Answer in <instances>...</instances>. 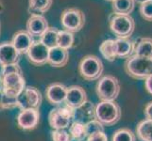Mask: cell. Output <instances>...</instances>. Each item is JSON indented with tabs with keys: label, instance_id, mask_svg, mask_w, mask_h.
Here are the masks:
<instances>
[{
	"label": "cell",
	"instance_id": "cell-40",
	"mask_svg": "<svg viewBox=\"0 0 152 141\" xmlns=\"http://www.w3.org/2000/svg\"><path fill=\"white\" fill-rule=\"evenodd\" d=\"M107 1H112V2H113V0H107Z\"/></svg>",
	"mask_w": 152,
	"mask_h": 141
},
{
	"label": "cell",
	"instance_id": "cell-25",
	"mask_svg": "<svg viewBox=\"0 0 152 141\" xmlns=\"http://www.w3.org/2000/svg\"><path fill=\"white\" fill-rule=\"evenodd\" d=\"M114 41L115 40L109 39L102 41L99 46V52L101 53L102 56L110 62H113L117 59L114 51Z\"/></svg>",
	"mask_w": 152,
	"mask_h": 141
},
{
	"label": "cell",
	"instance_id": "cell-1",
	"mask_svg": "<svg viewBox=\"0 0 152 141\" xmlns=\"http://www.w3.org/2000/svg\"><path fill=\"white\" fill-rule=\"evenodd\" d=\"M126 74L138 80H145L152 74V59L133 55L126 59L124 64Z\"/></svg>",
	"mask_w": 152,
	"mask_h": 141
},
{
	"label": "cell",
	"instance_id": "cell-21",
	"mask_svg": "<svg viewBox=\"0 0 152 141\" xmlns=\"http://www.w3.org/2000/svg\"><path fill=\"white\" fill-rule=\"evenodd\" d=\"M53 0H28V12L30 15H43L51 8Z\"/></svg>",
	"mask_w": 152,
	"mask_h": 141
},
{
	"label": "cell",
	"instance_id": "cell-11",
	"mask_svg": "<svg viewBox=\"0 0 152 141\" xmlns=\"http://www.w3.org/2000/svg\"><path fill=\"white\" fill-rule=\"evenodd\" d=\"M28 59L34 66H43L48 63L49 48L45 46L42 41L35 40V43L30 47L28 53L26 54Z\"/></svg>",
	"mask_w": 152,
	"mask_h": 141
},
{
	"label": "cell",
	"instance_id": "cell-28",
	"mask_svg": "<svg viewBox=\"0 0 152 141\" xmlns=\"http://www.w3.org/2000/svg\"><path fill=\"white\" fill-rule=\"evenodd\" d=\"M112 141H136V134L128 128L118 129L113 134Z\"/></svg>",
	"mask_w": 152,
	"mask_h": 141
},
{
	"label": "cell",
	"instance_id": "cell-2",
	"mask_svg": "<svg viewBox=\"0 0 152 141\" xmlns=\"http://www.w3.org/2000/svg\"><path fill=\"white\" fill-rule=\"evenodd\" d=\"M122 111L115 101H101L96 106V119L104 126H113L121 119Z\"/></svg>",
	"mask_w": 152,
	"mask_h": 141
},
{
	"label": "cell",
	"instance_id": "cell-39",
	"mask_svg": "<svg viewBox=\"0 0 152 141\" xmlns=\"http://www.w3.org/2000/svg\"><path fill=\"white\" fill-rule=\"evenodd\" d=\"M145 1H146V0H135V2H138V3H143V2H145Z\"/></svg>",
	"mask_w": 152,
	"mask_h": 141
},
{
	"label": "cell",
	"instance_id": "cell-20",
	"mask_svg": "<svg viewBox=\"0 0 152 141\" xmlns=\"http://www.w3.org/2000/svg\"><path fill=\"white\" fill-rule=\"evenodd\" d=\"M134 43V55L152 59V38H140Z\"/></svg>",
	"mask_w": 152,
	"mask_h": 141
},
{
	"label": "cell",
	"instance_id": "cell-18",
	"mask_svg": "<svg viewBox=\"0 0 152 141\" xmlns=\"http://www.w3.org/2000/svg\"><path fill=\"white\" fill-rule=\"evenodd\" d=\"M68 59H69V52H68V50L62 49L59 46L49 49L48 64L51 65L52 67H64L67 64Z\"/></svg>",
	"mask_w": 152,
	"mask_h": 141
},
{
	"label": "cell",
	"instance_id": "cell-30",
	"mask_svg": "<svg viewBox=\"0 0 152 141\" xmlns=\"http://www.w3.org/2000/svg\"><path fill=\"white\" fill-rule=\"evenodd\" d=\"M85 126H86V132H87L88 135L93 134L97 132L104 131V125L96 119H91V121L85 122Z\"/></svg>",
	"mask_w": 152,
	"mask_h": 141
},
{
	"label": "cell",
	"instance_id": "cell-29",
	"mask_svg": "<svg viewBox=\"0 0 152 141\" xmlns=\"http://www.w3.org/2000/svg\"><path fill=\"white\" fill-rule=\"evenodd\" d=\"M139 12L143 19L148 22H152V0H146V1L141 3Z\"/></svg>",
	"mask_w": 152,
	"mask_h": 141
},
{
	"label": "cell",
	"instance_id": "cell-9",
	"mask_svg": "<svg viewBox=\"0 0 152 141\" xmlns=\"http://www.w3.org/2000/svg\"><path fill=\"white\" fill-rule=\"evenodd\" d=\"M42 101H43V97H42V94L38 88L35 87L27 86L24 91L17 98L18 108L20 110L28 108L39 109Z\"/></svg>",
	"mask_w": 152,
	"mask_h": 141
},
{
	"label": "cell",
	"instance_id": "cell-27",
	"mask_svg": "<svg viewBox=\"0 0 152 141\" xmlns=\"http://www.w3.org/2000/svg\"><path fill=\"white\" fill-rule=\"evenodd\" d=\"M75 41L74 33L67 30H60L58 35V46L62 49L69 50L73 47Z\"/></svg>",
	"mask_w": 152,
	"mask_h": 141
},
{
	"label": "cell",
	"instance_id": "cell-17",
	"mask_svg": "<svg viewBox=\"0 0 152 141\" xmlns=\"http://www.w3.org/2000/svg\"><path fill=\"white\" fill-rule=\"evenodd\" d=\"M134 41L130 40L129 39L117 38L114 41V51L116 57L120 59H129L134 55Z\"/></svg>",
	"mask_w": 152,
	"mask_h": 141
},
{
	"label": "cell",
	"instance_id": "cell-34",
	"mask_svg": "<svg viewBox=\"0 0 152 141\" xmlns=\"http://www.w3.org/2000/svg\"><path fill=\"white\" fill-rule=\"evenodd\" d=\"M87 141H109V138L105 132H97L88 135Z\"/></svg>",
	"mask_w": 152,
	"mask_h": 141
},
{
	"label": "cell",
	"instance_id": "cell-36",
	"mask_svg": "<svg viewBox=\"0 0 152 141\" xmlns=\"http://www.w3.org/2000/svg\"><path fill=\"white\" fill-rule=\"evenodd\" d=\"M145 87L146 91L152 95V74L145 80Z\"/></svg>",
	"mask_w": 152,
	"mask_h": 141
},
{
	"label": "cell",
	"instance_id": "cell-32",
	"mask_svg": "<svg viewBox=\"0 0 152 141\" xmlns=\"http://www.w3.org/2000/svg\"><path fill=\"white\" fill-rule=\"evenodd\" d=\"M12 74H23L22 69L20 68L18 63H12L8 65L1 66V74L2 76Z\"/></svg>",
	"mask_w": 152,
	"mask_h": 141
},
{
	"label": "cell",
	"instance_id": "cell-22",
	"mask_svg": "<svg viewBox=\"0 0 152 141\" xmlns=\"http://www.w3.org/2000/svg\"><path fill=\"white\" fill-rule=\"evenodd\" d=\"M135 7V0H113L112 8L113 13L130 15Z\"/></svg>",
	"mask_w": 152,
	"mask_h": 141
},
{
	"label": "cell",
	"instance_id": "cell-7",
	"mask_svg": "<svg viewBox=\"0 0 152 141\" xmlns=\"http://www.w3.org/2000/svg\"><path fill=\"white\" fill-rule=\"evenodd\" d=\"M61 24L64 30L72 33L80 31L85 24V15L77 8L65 9L61 13Z\"/></svg>",
	"mask_w": 152,
	"mask_h": 141
},
{
	"label": "cell",
	"instance_id": "cell-12",
	"mask_svg": "<svg viewBox=\"0 0 152 141\" xmlns=\"http://www.w3.org/2000/svg\"><path fill=\"white\" fill-rule=\"evenodd\" d=\"M67 95V87L61 83L50 84L45 90L46 100L52 106H61L65 103Z\"/></svg>",
	"mask_w": 152,
	"mask_h": 141
},
{
	"label": "cell",
	"instance_id": "cell-10",
	"mask_svg": "<svg viewBox=\"0 0 152 141\" xmlns=\"http://www.w3.org/2000/svg\"><path fill=\"white\" fill-rule=\"evenodd\" d=\"M17 126L23 131H31L38 126L40 122L39 109L28 108L20 110L16 118Z\"/></svg>",
	"mask_w": 152,
	"mask_h": 141
},
{
	"label": "cell",
	"instance_id": "cell-37",
	"mask_svg": "<svg viewBox=\"0 0 152 141\" xmlns=\"http://www.w3.org/2000/svg\"><path fill=\"white\" fill-rule=\"evenodd\" d=\"M2 99H3V90H0V110H2Z\"/></svg>",
	"mask_w": 152,
	"mask_h": 141
},
{
	"label": "cell",
	"instance_id": "cell-26",
	"mask_svg": "<svg viewBox=\"0 0 152 141\" xmlns=\"http://www.w3.org/2000/svg\"><path fill=\"white\" fill-rule=\"evenodd\" d=\"M59 29L56 27H49L45 32L42 35L40 40L49 49L54 48L58 46V35H59Z\"/></svg>",
	"mask_w": 152,
	"mask_h": 141
},
{
	"label": "cell",
	"instance_id": "cell-14",
	"mask_svg": "<svg viewBox=\"0 0 152 141\" xmlns=\"http://www.w3.org/2000/svg\"><path fill=\"white\" fill-rule=\"evenodd\" d=\"M87 101V93L80 86H71L67 87L65 104L74 109L78 108Z\"/></svg>",
	"mask_w": 152,
	"mask_h": 141
},
{
	"label": "cell",
	"instance_id": "cell-4",
	"mask_svg": "<svg viewBox=\"0 0 152 141\" xmlns=\"http://www.w3.org/2000/svg\"><path fill=\"white\" fill-rule=\"evenodd\" d=\"M75 121V109L67 104L51 109L48 115V122L53 130H65Z\"/></svg>",
	"mask_w": 152,
	"mask_h": 141
},
{
	"label": "cell",
	"instance_id": "cell-31",
	"mask_svg": "<svg viewBox=\"0 0 152 141\" xmlns=\"http://www.w3.org/2000/svg\"><path fill=\"white\" fill-rule=\"evenodd\" d=\"M52 141H72V137L69 132L65 130H52L51 132Z\"/></svg>",
	"mask_w": 152,
	"mask_h": 141
},
{
	"label": "cell",
	"instance_id": "cell-16",
	"mask_svg": "<svg viewBox=\"0 0 152 141\" xmlns=\"http://www.w3.org/2000/svg\"><path fill=\"white\" fill-rule=\"evenodd\" d=\"M33 38L34 37H32L27 30H19L14 33L10 41L20 54H27L29 48L35 43Z\"/></svg>",
	"mask_w": 152,
	"mask_h": 141
},
{
	"label": "cell",
	"instance_id": "cell-38",
	"mask_svg": "<svg viewBox=\"0 0 152 141\" xmlns=\"http://www.w3.org/2000/svg\"><path fill=\"white\" fill-rule=\"evenodd\" d=\"M3 90V77L0 74V90Z\"/></svg>",
	"mask_w": 152,
	"mask_h": 141
},
{
	"label": "cell",
	"instance_id": "cell-6",
	"mask_svg": "<svg viewBox=\"0 0 152 141\" xmlns=\"http://www.w3.org/2000/svg\"><path fill=\"white\" fill-rule=\"evenodd\" d=\"M120 90L118 79L111 74L99 78L96 87L97 97L100 101H115L119 96Z\"/></svg>",
	"mask_w": 152,
	"mask_h": 141
},
{
	"label": "cell",
	"instance_id": "cell-3",
	"mask_svg": "<svg viewBox=\"0 0 152 141\" xmlns=\"http://www.w3.org/2000/svg\"><path fill=\"white\" fill-rule=\"evenodd\" d=\"M103 71L104 66L101 59L95 55L83 56L78 64L80 74L86 81L98 80L101 77Z\"/></svg>",
	"mask_w": 152,
	"mask_h": 141
},
{
	"label": "cell",
	"instance_id": "cell-15",
	"mask_svg": "<svg viewBox=\"0 0 152 141\" xmlns=\"http://www.w3.org/2000/svg\"><path fill=\"white\" fill-rule=\"evenodd\" d=\"M21 54L13 46L12 41L0 43V65L18 63Z\"/></svg>",
	"mask_w": 152,
	"mask_h": 141
},
{
	"label": "cell",
	"instance_id": "cell-13",
	"mask_svg": "<svg viewBox=\"0 0 152 141\" xmlns=\"http://www.w3.org/2000/svg\"><path fill=\"white\" fill-rule=\"evenodd\" d=\"M26 27L32 37L41 38L42 35L49 28V25L44 15H30L27 21Z\"/></svg>",
	"mask_w": 152,
	"mask_h": 141
},
{
	"label": "cell",
	"instance_id": "cell-8",
	"mask_svg": "<svg viewBox=\"0 0 152 141\" xmlns=\"http://www.w3.org/2000/svg\"><path fill=\"white\" fill-rule=\"evenodd\" d=\"M3 77V93L12 98L18 96L26 88V81L23 74H12Z\"/></svg>",
	"mask_w": 152,
	"mask_h": 141
},
{
	"label": "cell",
	"instance_id": "cell-19",
	"mask_svg": "<svg viewBox=\"0 0 152 141\" xmlns=\"http://www.w3.org/2000/svg\"><path fill=\"white\" fill-rule=\"evenodd\" d=\"M76 118L78 119L77 121L82 122H84V121H89L91 119H96V106L92 102L87 100L82 106L75 109V119Z\"/></svg>",
	"mask_w": 152,
	"mask_h": 141
},
{
	"label": "cell",
	"instance_id": "cell-5",
	"mask_svg": "<svg viewBox=\"0 0 152 141\" xmlns=\"http://www.w3.org/2000/svg\"><path fill=\"white\" fill-rule=\"evenodd\" d=\"M109 25L117 38L129 39L134 32L135 21L130 15L112 13L109 17Z\"/></svg>",
	"mask_w": 152,
	"mask_h": 141
},
{
	"label": "cell",
	"instance_id": "cell-23",
	"mask_svg": "<svg viewBox=\"0 0 152 141\" xmlns=\"http://www.w3.org/2000/svg\"><path fill=\"white\" fill-rule=\"evenodd\" d=\"M136 137L141 141H152V121L144 119L136 126Z\"/></svg>",
	"mask_w": 152,
	"mask_h": 141
},
{
	"label": "cell",
	"instance_id": "cell-24",
	"mask_svg": "<svg viewBox=\"0 0 152 141\" xmlns=\"http://www.w3.org/2000/svg\"><path fill=\"white\" fill-rule=\"evenodd\" d=\"M69 134L73 140L76 141H83L87 139V132L85 122H82L80 121H74L69 127Z\"/></svg>",
	"mask_w": 152,
	"mask_h": 141
},
{
	"label": "cell",
	"instance_id": "cell-35",
	"mask_svg": "<svg viewBox=\"0 0 152 141\" xmlns=\"http://www.w3.org/2000/svg\"><path fill=\"white\" fill-rule=\"evenodd\" d=\"M144 113H145V116L146 119L152 121V101L145 104Z\"/></svg>",
	"mask_w": 152,
	"mask_h": 141
},
{
	"label": "cell",
	"instance_id": "cell-33",
	"mask_svg": "<svg viewBox=\"0 0 152 141\" xmlns=\"http://www.w3.org/2000/svg\"><path fill=\"white\" fill-rule=\"evenodd\" d=\"M15 107H18V102L17 98H12L3 93V99H2V110L3 109H12Z\"/></svg>",
	"mask_w": 152,
	"mask_h": 141
}]
</instances>
